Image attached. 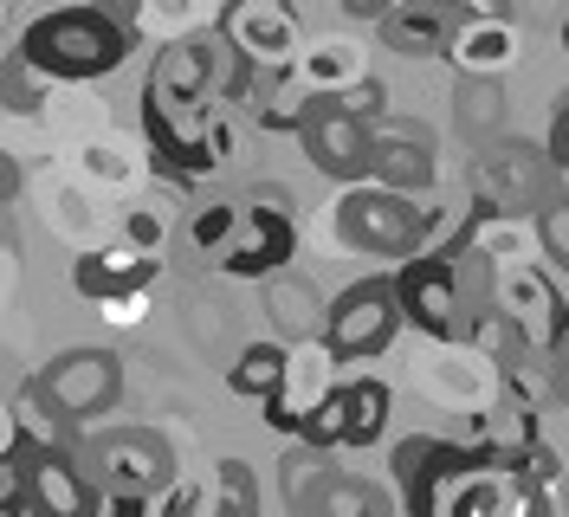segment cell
Segmentation results:
<instances>
[{"instance_id":"1","label":"cell","mask_w":569,"mask_h":517,"mask_svg":"<svg viewBox=\"0 0 569 517\" xmlns=\"http://www.w3.org/2000/svg\"><path fill=\"white\" fill-rule=\"evenodd\" d=\"M142 142L149 162L176 175H208L233 156V123L213 91V33L162 39L142 71Z\"/></svg>"},{"instance_id":"2","label":"cell","mask_w":569,"mask_h":517,"mask_svg":"<svg viewBox=\"0 0 569 517\" xmlns=\"http://www.w3.org/2000/svg\"><path fill=\"white\" fill-rule=\"evenodd\" d=\"M137 46V27L110 20L104 7L78 0V7H59V13H39L20 27L13 52L33 71H46L52 84H91V78H110V71L130 59Z\"/></svg>"},{"instance_id":"3","label":"cell","mask_w":569,"mask_h":517,"mask_svg":"<svg viewBox=\"0 0 569 517\" xmlns=\"http://www.w3.org/2000/svg\"><path fill=\"white\" fill-rule=\"evenodd\" d=\"M330 227H337V246L343 252L408 259V252H421L440 233V207H421V195H401L389 181L362 175V181H343V195L330 207Z\"/></svg>"},{"instance_id":"4","label":"cell","mask_w":569,"mask_h":517,"mask_svg":"<svg viewBox=\"0 0 569 517\" xmlns=\"http://www.w3.org/2000/svg\"><path fill=\"white\" fill-rule=\"evenodd\" d=\"M78 466L98 479V498H142L156 511V498L176 485V447L156 427H78Z\"/></svg>"},{"instance_id":"5","label":"cell","mask_w":569,"mask_h":517,"mask_svg":"<svg viewBox=\"0 0 569 517\" xmlns=\"http://www.w3.org/2000/svg\"><path fill=\"white\" fill-rule=\"evenodd\" d=\"M395 285H401V310H408V324L421 330L427 344H472L479 317L466 310L453 240H447V246H421V252H408V259L395 266Z\"/></svg>"},{"instance_id":"6","label":"cell","mask_w":569,"mask_h":517,"mask_svg":"<svg viewBox=\"0 0 569 517\" xmlns=\"http://www.w3.org/2000/svg\"><path fill=\"white\" fill-rule=\"evenodd\" d=\"M33 388L66 427H98L123 401V356L117 349H66L33 376Z\"/></svg>"},{"instance_id":"7","label":"cell","mask_w":569,"mask_h":517,"mask_svg":"<svg viewBox=\"0 0 569 517\" xmlns=\"http://www.w3.org/2000/svg\"><path fill=\"white\" fill-rule=\"evenodd\" d=\"M401 324H408V310H401V285H395V272H369V278H356L350 291L330 298V324H323V337H330V349H337L343 369H350V362L382 356V349L395 344Z\"/></svg>"},{"instance_id":"8","label":"cell","mask_w":569,"mask_h":517,"mask_svg":"<svg viewBox=\"0 0 569 517\" xmlns=\"http://www.w3.org/2000/svg\"><path fill=\"white\" fill-rule=\"evenodd\" d=\"M389 414H395V388L389 381H376V376L337 381V388L318 401V414L298 427V440H311V447H323V453L376 447V440L389 434Z\"/></svg>"},{"instance_id":"9","label":"cell","mask_w":569,"mask_h":517,"mask_svg":"<svg viewBox=\"0 0 569 517\" xmlns=\"http://www.w3.org/2000/svg\"><path fill=\"white\" fill-rule=\"evenodd\" d=\"M563 195V162L537 142H486L479 156V201L518 207V213H537Z\"/></svg>"},{"instance_id":"10","label":"cell","mask_w":569,"mask_h":517,"mask_svg":"<svg viewBox=\"0 0 569 517\" xmlns=\"http://www.w3.org/2000/svg\"><path fill=\"white\" fill-rule=\"evenodd\" d=\"M415 388L427 401L472 420V414H486L505 395V376H498V362L479 344H433V356L415 362Z\"/></svg>"},{"instance_id":"11","label":"cell","mask_w":569,"mask_h":517,"mask_svg":"<svg viewBox=\"0 0 569 517\" xmlns=\"http://www.w3.org/2000/svg\"><path fill=\"white\" fill-rule=\"evenodd\" d=\"M486 453L472 447V440H440V434H408V440H395L389 453V473H395V491H401V511L415 517H433V498H440V485L466 473V466H479Z\"/></svg>"},{"instance_id":"12","label":"cell","mask_w":569,"mask_h":517,"mask_svg":"<svg viewBox=\"0 0 569 517\" xmlns=\"http://www.w3.org/2000/svg\"><path fill=\"white\" fill-rule=\"evenodd\" d=\"M298 142H305L311 169L330 175V181H362V175H369V162H376V123L350 117L337 98H318V110L305 117Z\"/></svg>"},{"instance_id":"13","label":"cell","mask_w":569,"mask_h":517,"mask_svg":"<svg viewBox=\"0 0 569 517\" xmlns=\"http://www.w3.org/2000/svg\"><path fill=\"white\" fill-rule=\"evenodd\" d=\"M337 369H343V356L330 349V337H311V344H291V362H284V381L259 401L266 408V427H279L298 440V427L318 414V401L337 388Z\"/></svg>"},{"instance_id":"14","label":"cell","mask_w":569,"mask_h":517,"mask_svg":"<svg viewBox=\"0 0 569 517\" xmlns=\"http://www.w3.org/2000/svg\"><path fill=\"white\" fill-rule=\"evenodd\" d=\"M220 33L233 39V52H247L259 71H284L305 52V27L284 0H227Z\"/></svg>"},{"instance_id":"15","label":"cell","mask_w":569,"mask_h":517,"mask_svg":"<svg viewBox=\"0 0 569 517\" xmlns=\"http://www.w3.org/2000/svg\"><path fill=\"white\" fill-rule=\"evenodd\" d=\"M291 252H298V220L284 213V207H266V201H252L247 207V220H240V233L227 240V252L213 259L227 278H266L284 272L291 266Z\"/></svg>"},{"instance_id":"16","label":"cell","mask_w":569,"mask_h":517,"mask_svg":"<svg viewBox=\"0 0 569 517\" xmlns=\"http://www.w3.org/2000/svg\"><path fill=\"white\" fill-rule=\"evenodd\" d=\"M71 285H78V298H91V305H104L117 291L162 285V252H149V246L117 233V240H104V246H91V252L71 259Z\"/></svg>"},{"instance_id":"17","label":"cell","mask_w":569,"mask_h":517,"mask_svg":"<svg viewBox=\"0 0 569 517\" xmlns=\"http://www.w3.org/2000/svg\"><path fill=\"white\" fill-rule=\"evenodd\" d=\"M537 349H550V337L563 330V291H557V278L543 272L537 259H518V266H498V305Z\"/></svg>"},{"instance_id":"18","label":"cell","mask_w":569,"mask_h":517,"mask_svg":"<svg viewBox=\"0 0 569 517\" xmlns=\"http://www.w3.org/2000/svg\"><path fill=\"white\" fill-rule=\"evenodd\" d=\"M369 175L401 188V195H427L433 175H440V162H433V130H427L421 117H382L376 123V162H369Z\"/></svg>"},{"instance_id":"19","label":"cell","mask_w":569,"mask_h":517,"mask_svg":"<svg viewBox=\"0 0 569 517\" xmlns=\"http://www.w3.org/2000/svg\"><path fill=\"white\" fill-rule=\"evenodd\" d=\"M376 27H382V46L401 59H447V46L460 33V7L453 0H401Z\"/></svg>"},{"instance_id":"20","label":"cell","mask_w":569,"mask_h":517,"mask_svg":"<svg viewBox=\"0 0 569 517\" xmlns=\"http://www.w3.org/2000/svg\"><path fill=\"white\" fill-rule=\"evenodd\" d=\"M447 59L460 78H505L518 66V20H479L460 7V33L447 46Z\"/></svg>"},{"instance_id":"21","label":"cell","mask_w":569,"mask_h":517,"mask_svg":"<svg viewBox=\"0 0 569 517\" xmlns=\"http://www.w3.org/2000/svg\"><path fill=\"white\" fill-rule=\"evenodd\" d=\"M460 240H472L486 259H498V266H518V259H537V252H543L537 213H518V207H498V201L472 207V220L460 227Z\"/></svg>"},{"instance_id":"22","label":"cell","mask_w":569,"mask_h":517,"mask_svg":"<svg viewBox=\"0 0 569 517\" xmlns=\"http://www.w3.org/2000/svg\"><path fill=\"white\" fill-rule=\"evenodd\" d=\"M266 317H272V330H279L284 344H311V337H323V324H330V298H323L311 278L272 272L266 278Z\"/></svg>"},{"instance_id":"23","label":"cell","mask_w":569,"mask_h":517,"mask_svg":"<svg viewBox=\"0 0 569 517\" xmlns=\"http://www.w3.org/2000/svg\"><path fill=\"white\" fill-rule=\"evenodd\" d=\"M291 71L318 98H337V91H350L356 78H369V46H356L350 33H318V39H305V52H298Z\"/></svg>"},{"instance_id":"24","label":"cell","mask_w":569,"mask_h":517,"mask_svg":"<svg viewBox=\"0 0 569 517\" xmlns=\"http://www.w3.org/2000/svg\"><path fill=\"white\" fill-rule=\"evenodd\" d=\"M247 110H252V123H259V130H272V137H298V130H305V117L318 110V91H311L291 66H284V71H259Z\"/></svg>"},{"instance_id":"25","label":"cell","mask_w":569,"mask_h":517,"mask_svg":"<svg viewBox=\"0 0 569 517\" xmlns=\"http://www.w3.org/2000/svg\"><path fill=\"white\" fill-rule=\"evenodd\" d=\"M227 13V0H142V27L156 46L162 39H194V33H213Z\"/></svg>"},{"instance_id":"26","label":"cell","mask_w":569,"mask_h":517,"mask_svg":"<svg viewBox=\"0 0 569 517\" xmlns=\"http://www.w3.org/2000/svg\"><path fill=\"white\" fill-rule=\"evenodd\" d=\"M453 123H460L466 142H498V130H505V91H498V78H460L453 84Z\"/></svg>"},{"instance_id":"27","label":"cell","mask_w":569,"mask_h":517,"mask_svg":"<svg viewBox=\"0 0 569 517\" xmlns=\"http://www.w3.org/2000/svg\"><path fill=\"white\" fill-rule=\"evenodd\" d=\"M395 505H401V491H389V485H369L356 473H330L311 517H389Z\"/></svg>"},{"instance_id":"28","label":"cell","mask_w":569,"mask_h":517,"mask_svg":"<svg viewBox=\"0 0 569 517\" xmlns=\"http://www.w3.org/2000/svg\"><path fill=\"white\" fill-rule=\"evenodd\" d=\"M284 362H291V344H284V337H272V344H247L240 356H233V369H227V388L247 395V401H266V395L284 381Z\"/></svg>"},{"instance_id":"29","label":"cell","mask_w":569,"mask_h":517,"mask_svg":"<svg viewBox=\"0 0 569 517\" xmlns=\"http://www.w3.org/2000/svg\"><path fill=\"white\" fill-rule=\"evenodd\" d=\"M337 466H330V453L323 447H311V440H298V447L279 459V479H284V505L298 517H311L318 511V491H323V479H330Z\"/></svg>"},{"instance_id":"30","label":"cell","mask_w":569,"mask_h":517,"mask_svg":"<svg viewBox=\"0 0 569 517\" xmlns=\"http://www.w3.org/2000/svg\"><path fill=\"white\" fill-rule=\"evenodd\" d=\"M39 201H46V227H52V240L78 246V252L104 246V233H98V207L84 201L78 188H46Z\"/></svg>"},{"instance_id":"31","label":"cell","mask_w":569,"mask_h":517,"mask_svg":"<svg viewBox=\"0 0 569 517\" xmlns=\"http://www.w3.org/2000/svg\"><path fill=\"white\" fill-rule=\"evenodd\" d=\"M137 169H142V162L130 156V142H117V137L78 142V175H84V181H98V188H130Z\"/></svg>"},{"instance_id":"32","label":"cell","mask_w":569,"mask_h":517,"mask_svg":"<svg viewBox=\"0 0 569 517\" xmlns=\"http://www.w3.org/2000/svg\"><path fill=\"white\" fill-rule=\"evenodd\" d=\"M259 505H266V491H259L247 459H220L213 466V517H252Z\"/></svg>"},{"instance_id":"33","label":"cell","mask_w":569,"mask_h":517,"mask_svg":"<svg viewBox=\"0 0 569 517\" xmlns=\"http://www.w3.org/2000/svg\"><path fill=\"white\" fill-rule=\"evenodd\" d=\"M240 220H247V207H233V201H213V207H194V220H188V246L201 252V259H220L227 252V240L240 233Z\"/></svg>"},{"instance_id":"34","label":"cell","mask_w":569,"mask_h":517,"mask_svg":"<svg viewBox=\"0 0 569 517\" xmlns=\"http://www.w3.org/2000/svg\"><path fill=\"white\" fill-rule=\"evenodd\" d=\"M537 240H543V259H557V272H569V188L550 207H537Z\"/></svg>"},{"instance_id":"35","label":"cell","mask_w":569,"mask_h":517,"mask_svg":"<svg viewBox=\"0 0 569 517\" xmlns=\"http://www.w3.org/2000/svg\"><path fill=\"white\" fill-rule=\"evenodd\" d=\"M337 103H343L350 117H362V123H382V117H389V84L369 71V78H356L350 91H337Z\"/></svg>"},{"instance_id":"36","label":"cell","mask_w":569,"mask_h":517,"mask_svg":"<svg viewBox=\"0 0 569 517\" xmlns=\"http://www.w3.org/2000/svg\"><path fill=\"white\" fill-rule=\"evenodd\" d=\"M123 240L162 252V240H169V213H156V207H123Z\"/></svg>"},{"instance_id":"37","label":"cell","mask_w":569,"mask_h":517,"mask_svg":"<svg viewBox=\"0 0 569 517\" xmlns=\"http://www.w3.org/2000/svg\"><path fill=\"white\" fill-rule=\"evenodd\" d=\"M149 298H156V285H142V291H117V298H104V305H98V317H104V324H117V330H137L142 317H149Z\"/></svg>"},{"instance_id":"38","label":"cell","mask_w":569,"mask_h":517,"mask_svg":"<svg viewBox=\"0 0 569 517\" xmlns=\"http://www.w3.org/2000/svg\"><path fill=\"white\" fill-rule=\"evenodd\" d=\"M518 473H531L537 485H550V491H557V479H563V459H557V453H550V440L537 434L531 447H525V459H518Z\"/></svg>"},{"instance_id":"39","label":"cell","mask_w":569,"mask_h":517,"mask_svg":"<svg viewBox=\"0 0 569 517\" xmlns=\"http://www.w3.org/2000/svg\"><path fill=\"white\" fill-rule=\"evenodd\" d=\"M550 388H557V401H569V310H563V330L550 337Z\"/></svg>"},{"instance_id":"40","label":"cell","mask_w":569,"mask_h":517,"mask_svg":"<svg viewBox=\"0 0 569 517\" xmlns=\"http://www.w3.org/2000/svg\"><path fill=\"white\" fill-rule=\"evenodd\" d=\"M550 156H557L563 175H569V91L557 98V117H550Z\"/></svg>"},{"instance_id":"41","label":"cell","mask_w":569,"mask_h":517,"mask_svg":"<svg viewBox=\"0 0 569 517\" xmlns=\"http://www.w3.org/2000/svg\"><path fill=\"white\" fill-rule=\"evenodd\" d=\"M337 7H343L350 20H382V13H395V7H401V0H337Z\"/></svg>"},{"instance_id":"42","label":"cell","mask_w":569,"mask_h":517,"mask_svg":"<svg viewBox=\"0 0 569 517\" xmlns=\"http://www.w3.org/2000/svg\"><path fill=\"white\" fill-rule=\"evenodd\" d=\"M466 13H479V20H518V0H466Z\"/></svg>"},{"instance_id":"43","label":"cell","mask_w":569,"mask_h":517,"mask_svg":"<svg viewBox=\"0 0 569 517\" xmlns=\"http://www.w3.org/2000/svg\"><path fill=\"white\" fill-rule=\"evenodd\" d=\"M91 7H104L110 20H123V27H142V0H91Z\"/></svg>"},{"instance_id":"44","label":"cell","mask_w":569,"mask_h":517,"mask_svg":"<svg viewBox=\"0 0 569 517\" xmlns=\"http://www.w3.org/2000/svg\"><path fill=\"white\" fill-rule=\"evenodd\" d=\"M252 201H266V207H284V213H291V195H284L279 181H259V188H252Z\"/></svg>"},{"instance_id":"45","label":"cell","mask_w":569,"mask_h":517,"mask_svg":"<svg viewBox=\"0 0 569 517\" xmlns=\"http://www.w3.org/2000/svg\"><path fill=\"white\" fill-rule=\"evenodd\" d=\"M563 52H569V7H563Z\"/></svg>"},{"instance_id":"46","label":"cell","mask_w":569,"mask_h":517,"mask_svg":"<svg viewBox=\"0 0 569 517\" xmlns=\"http://www.w3.org/2000/svg\"><path fill=\"white\" fill-rule=\"evenodd\" d=\"M453 7H466V0H453Z\"/></svg>"}]
</instances>
